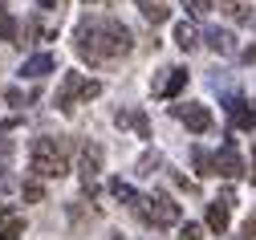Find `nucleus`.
Returning <instances> with one entry per match:
<instances>
[{"mask_svg": "<svg viewBox=\"0 0 256 240\" xmlns=\"http://www.w3.org/2000/svg\"><path fill=\"white\" fill-rule=\"evenodd\" d=\"M74 49L90 61V65H106L114 57L130 53V29L122 21L106 17V21H82L74 29Z\"/></svg>", "mask_w": 256, "mask_h": 240, "instance_id": "f257e3e1", "label": "nucleus"}, {"mask_svg": "<svg viewBox=\"0 0 256 240\" xmlns=\"http://www.w3.org/2000/svg\"><path fill=\"white\" fill-rule=\"evenodd\" d=\"M33 171H37V175H49V179L70 175V143H61V139H37L33 143Z\"/></svg>", "mask_w": 256, "mask_h": 240, "instance_id": "f03ea898", "label": "nucleus"}, {"mask_svg": "<svg viewBox=\"0 0 256 240\" xmlns=\"http://www.w3.org/2000/svg\"><path fill=\"white\" fill-rule=\"evenodd\" d=\"M98 94H102L98 82H86L82 74H70L66 82H61V90H57V110H74L78 102H90V98H98Z\"/></svg>", "mask_w": 256, "mask_h": 240, "instance_id": "7ed1b4c3", "label": "nucleus"}, {"mask_svg": "<svg viewBox=\"0 0 256 240\" xmlns=\"http://www.w3.org/2000/svg\"><path fill=\"white\" fill-rule=\"evenodd\" d=\"M138 216H142L150 228H171V224L179 220V203L167 199V195H150V199L138 203Z\"/></svg>", "mask_w": 256, "mask_h": 240, "instance_id": "20e7f679", "label": "nucleus"}, {"mask_svg": "<svg viewBox=\"0 0 256 240\" xmlns=\"http://www.w3.org/2000/svg\"><path fill=\"white\" fill-rule=\"evenodd\" d=\"M175 118L187 126V130H196V134H208L212 130V110L208 106H196V102H187V106H171Z\"/></svg>", "mask_w": 256, "mask_h": 240, "instance_id": "39448f33", "label": "nucleus"}, {"mask_svg": "<svg viewBox=\"0 0 256 240\" xmlns=\"http://www.w3.org/2000/svg\"><path fill=\"white\" fill-rule=\"evenodd\" d=\"M240 171H244V159H240L236 143H224L216 151V175L220 179H240Z\"/></svg>", "mask_w": 256, "mask_h": 240, "instance_id": "423d86ee", "label": "nucleus"}, {"mask_svg": "<svg viewBox=\"0 0 256 240\" xmlns=\"http://www.w3.org/2000/svg\"><path fill=\"white\" fill-rule=\"evenodd\" d=\"M183 86H187V70H183V65L163 70L158 82H154V98H175V94H183Z\"/></svg>", "mask_w": 256, "mask_h": 240, "instance_id": "0eeeda50", "label": "nucleus"}, {"mask_svg": "<svg viewBox=\"0 0 256 240\" xmlns=\"http://www.w3.org/2000/svg\"><path fill=\"white\" fill-rule=\"evenodd\" d=\"M204 41H208L220 57H232V53H236V37H232L228 29H220V25H204Z\"/></svg>", "mask_w": 256, "mask_h": 240, "instance_id": "6e6552de", "label": "nucleus"}, {"mask_svg": "<svg viewBox=\"0 0 256 240\" xmlns=\"http://www.w3.org/2000/svg\"><path fill=\"white\" fill-rule=\"evenodd\" d=\"M98 167H102V147H98V143H82V159H78L82 179L90 183L94 175H98Z\"/></svg>", "mask_w": 256, "mask_h": 240, "instance_id": "1a4fd4ad", "label": "nucleus"}, {"mask_svg": "<svg viewBox=\"0 0 256 240\" xmlns=\"http://www.w3.org/2000/svg\"><path fill=\"white\" fill-rule=\"evenodd\" d=\"M53 53H33L24 65H20V78H28V82H37V78H45V74H53Z\"/></svg>", "mask_w": 256, "mask_h": 240, "instance_id": "9d476101", "label": "nucleus"}, {"mask_svg": "<svg viewBox=\"0 0 256 240\" xmlns=\"http://www.w3.org/2000/svg\"><path fill=\"white\" fill-rule=\"evenodd\" d=\"M208 228L220 236V232H228V195H220L208 203Z\"/></svg>", "mask_w": 256, "mask_h": 240, "instance_id": "9b49d317", "label": "nucleus"}, {"mask_svg": "<svg viewBox=\"0 0 256 240\" xmlns=\"http://www.w3.org/2000/svg\"><path fill=\"white\" fill-rule=\"evenodd\" d=\"M24 236V220L8 208H0V240H20Z\"/></svg>", "mask_w": 256, "mask_h": 240, "instance_id": "f8f14e48", "label": "nucleus"}, {"mask_svg": "<svg viewBox=\"0 0 256 240\" xmlns=\"http://www.w3.org/2000/svg\"><path fill=\"white\" fill-rule=\"evenodd\" d=\"M228 110H232V122L236 126H256V110H252V102H244V98H228Z\"/></svg>", "mask_w": 256, "mask_h": 240, "instance_id": "ddd939ff", "label": "nucleus"}, {"mask_svg": "<svg viewBox=\"0 0 256 240\" xmlns=\"http://www.w3.org/2000/svg\"><path fill=\"white\" fill-rule=\"evenodd\" d=\"M110 195L122 199V203H130V208H138V203H142V195H138L130 183H122V179H110Z\"/></svg>", "mask_w": 256, "mask_h": 240, "instance_id": "4468645a", "label": "nucleus"}, {"mask_svg": "<svg viewBox=\"0 0 256 240\" xmlns=\"http://www.w3.org/2000/svg\"><path fill=\"white\" fill-rule=\"evenodd\" d=\"M196 41H200V37H196V25H191V21H179V25H175V45H179V49H196Z\"/></svg>", "mask_w": 256, "mask_h": 240, "instance_id": "2eb2a0df", "label": "nucleus"}, {"mask_svg": "<svg viewBox=\"0 0 256 240\" xmlns=\"http://www.w3.org/2000/svg\"><path fill=\"white\" fill-rule=\"evenodd\" d=\"M138 9H142V17H146L150 25L167 21V5H163V0H138Z\"/></svg>", "mask_w": 256, "mask_h": 240, "instance_id": "dca6fc26", "label": "nucleus"}, {"mask_svg": "<svg viewBox=\"0 0 256 240\" xmlns=\"http://www.w3.org/2000/svg\"><path fill=\"white\" fill-rule=\"evenodd\" d=\"M0 41H16V21L4 13V0H0Z\"/></svg>", "mask_w": 256, "mask_h": 240, "instance_id": "f3484780", "label": "nucleus"}, {"mask_svg": "<svg viewBox=\"0 0 256 240\" xmlns=\"http://www.w3.org/2000/svg\"><path fill=\"white\" fill-rule=\"evenodd\" d=\"M183 9H187L191 17H208V13H212V0H183Z\"/></svg>", "mask_w": 256, "mask_h": 240, "instance_id": "a211bd4d", "label": "nucleus"}, {"mask_svg": "<svg viewBox=\"0 0 256 240\" xmlns=\"http://www.w3.org/2000/svg\"><path fill=\"white\" fill-rule=\"evenodd\" d=\"M8 126H16V122H4V126H0V155H8V151H12V139H8Z\"/></svg>", "mask_w": 256, "mask_h": 240, "instance_id": "6ab92c4d", "label": "nucleus"}, {"mask_svg": "<svg viewBox=\"0 0 256 240\" xmlns=\"http://www.w3.org/2000/svg\"><path fill=\"white\" fill-rule=\"evenodd\" d=\"M179 240H204V228L200 224H183V236Z\"/></svg>", "mask_w": 256, "mask_h": 240, "instance_id": "aec40b11", "label": "nucleus"}, {"mask_svg": "<svg viewBox=\"0 0 256 240\" xmlns=\"http://www.w3.org/2000/svg\"><path fill=\"white\" fill-rule=\"evenodd\" d=\"M24 195H28V199H41L45 191H41V183H28V187H24Z\"/></svg>", "mask_w": 256, "mask_h": 240, "instance_id": "412c9836", "label": "nucleus"}, {"mask_svg": "<svg viewBox=\"0 0 256 240\" xmlns=\"http://www.w3.org/2000/svg\"><path fill=\"white\" fill-rule=\"evenodd\" d=\"M244 240H256V216H252V220L244 224Z\"/></svg>", "mask_w": 256, "mask_h": 240, "instance_id": "4be33fe9", "label": "nucleus"}, {"mask_svg": "<svg viewBox=\"0 0 256 240\" xmlns=\"http://www.w3.org/2000/svg\"><path fill=\"white\" fill-rule=\"evenodd\" d=\"M244 61H256V45H252V49H244Z\"/></svg>", "mask_w": 256, "mask_h": 240, "instance_id": "5701e85b", "label": "nucleus"}, {"mask_svg": "<svg viewBox=\"0 0 256 240\" xmlns=\"http://www.w3.org/2000/svg\"><path fill=\"white\" fill-rule=\"evenodd\" d=\"M41 5H45V9H53V0H41Z\"/></svg>", "mask_w": 256, "mask_h": 240, "instance_id": "b1692460", "label": "nucleus"}, {"mask_svg": "<svg viewBox=\"0 0 256 240\" xmlns=\"http://www.w3.org/2000/svg\"><path fill=\"white\" fill-rule=\"evenodd\" d=\"M106 240H122V236H106Z\"/></svg>", "mask_w": 256, "mask_h": 240, "instance_id": "393cba45", "label": "nucleus"}, {"mask_svg": "<svg viewBox=\"0 0 256 240\" xmlns=\"http://www.w3.org/2000/svg\"><path fill=\"white\" fill-rule=\"evenodd\" d=\"M232 5H236V0H232Z\"/></svg>", "mask_w": 256, "mask_h": 240, "instance_id": "a878e982", "label": "nucleus"}]
</instances>
